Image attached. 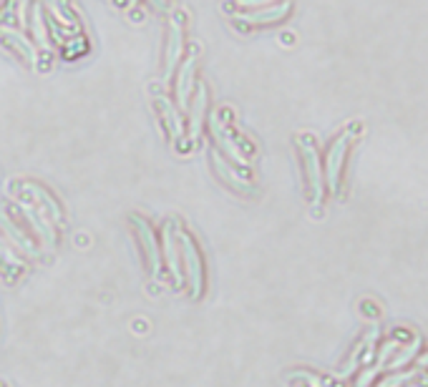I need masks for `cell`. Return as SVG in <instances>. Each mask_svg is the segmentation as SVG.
Wrapping results in <instances>:
<instances>
[{
	"instance_id": "cell-1",
	"label": "cell",
	"mask_w": 428,
	"mask_h": 387,
	"mask_svg": "<svg viewBox=\"0 0 428 387\" xmlns=\"http://www.w3.org/2000/svg\"><path fill=\"white\" fill-rule=\"evenodd\" d=\"M174 237L176 247H179V262H182V275L189 287V297L199 300L207 292V262H204V254H201L194 234L179 221H174Z\"/></svg>"
},
{
	"instance_id": "cell-2",
	"label": "cell",
	"mask_w": 428,
	"mask_h": 387,
	"mask_svg": "<svg viewBox=\"0 0 428 387\" xmlns=\"http://www.w3.org/2000/svg\"><path fill=\"white\" fill-rule=\"evenodd\" d=\"M129 224L134 229V237L138 242V249H141V259H144V267L149 269L151 279H162V249H159V239L154 226L149 224V219H144L141 214H131L129 217Z\"/></svg>"
},
{
	"instance_id": "cell-3",
	"label": "cell",
	"mask_w": 428,
	"mask_h": 387,
	"mask_svg": "<svg viewBox=\"0 0 428 387\" xmlns=\"http://www.w3.org/2000/svg\"><path fill=\"white\" fill-rule=\"evenodd\" d=\"M297 149L302 156V171H305V184H308V194L315 206H320L322 201V169H320V156H318V146L315 138L302 133L297 136Z\"/></svg>"
},
{
	"instance_id": "cell-4",
	"label": "cell",
	"mask_w": 428,
	"mask_h": 387,
	"mask_svg": "<svg viewBox=\"0 0 428 387\" xmlns=\"http://www.w3.org/2000/svg\"><path fill=\"white\" fill-rule=\"evenodd\" d=\"M184 53V13L174 10L166 23V45H164V78H171L176 63Z\"/></svg>"
},
{
	"instance_id": "cell-5",
	"label": "cell",
	"mask_w": 428,
	"mask_h": 387,
	"mask_svg": "<svg viewBox=\"0 0 428 387\" xmlns=\"http://www.w3.org/2000/svg\"><path fill=\"white\" fill-rule=\"evenodd\" d=\"M352 126L340 131V136L335 138L330 149H327V156H325V179L330 184V191H338L340 187V179H343V166H345V156H348V149L352 144Z\"/></svg>"
},
{
	"instance_id": "cell-6",
	"label": "cell",
	"mask_w": 428,
	"mask_h": 387,
	"mask_svg": "<svg viewBox=\"0 0 428 387\" xmlns=\"http://www.w3.org/2000/svg\"><path fill=\"white\" fill-rule=\"evenodd\" d=\"M174 221L176 219H166L162 224V239H159V249H162V262L166 267V272L174 279V287L182 289L184 287V275H182V262H179V247H176V237H174Z\"/></svg>"
},
{
	"instance_id": "cell-7",
	"label": "cell",
	"mask_w": 428,
	"mask_h": 387,
	"mask_svg": "<svg viewBox=\"0 0 428 387\" xmlns=\"http://www.w3.org/2000/svg\"><path fill=\"white\" fill-rule=\"evenodd\" d=\"M154 101H157L159 111H162V119H164V126H166V131H169L171 144H174L179 151H189V144L184 141L182 116H179V111L174 108V103H171L166 96H159V94L154 96Z\"/></svg>"
},
{
	"instance_id": "cell-8",
	"label": "cell",
	"mask_w": 428,
	"mask_h": 387,
	"mask_svg": "<svg viewBox=\"0 0 428 387\" xmlns=\"http://www.w3.org/2000/svg\"><path fill=\"white\" fill-rule=\"evenodd\" d=\"M212 166H214V171H217V176H220L222 182L232 189V191H237V194H250L252 191V182L247 179V174L232 169V166L222 159L220 151H212Z\"/></svg>"
},
{
	"instance_id": "cell-9",
	"label": "cell",
	"mask_w": 428,
	"mask_h": 387,
	"mask_svg": "<svg viewBox=\"0 0 428 387\" xmlns=\"http://www.w3.org/2000/svg\"><path fill=\"white\" fill-rule=\"evenodd\" d=\"M285 15H287V3H280V6H264L247 13H237L234 20L242 25H262V23H275V20L285 18Z\"/></svg>"
},
{
	"instance_id": "cell-10",
	"label": "cell",
	"mask_w": 428,
	"mask_h": 387,
	"mask_svg": "<svg viewBox=\"0 0 428 387\" xmlns=\"http://www.w3.org/2000/svg\"><path fill=\"white\" fill-rule=\"evenodd\" d=\"M194 66H197V48L189 50L187 61L179 68V81H176V101L179 108L189 106V96H192V83H194Z\"/></svg>"
},
{
	"instance_id": "cell-11",
	"label": "cell",
	"mask_w": 428,
	"mask_h": 387,
	"mask_svg": "<svg viewBox=\"0 0 428 387\" xmlns=\"http://www.w3.org/2000/svg\"><path fill=\"white\" fill-rule=\"evenodd\" d=\"M204 108H207V88H204V83H199L192 116H189V144H197V138H199L201 124H204Z\"/></svg>"
},
{
	"instance_id": "cell-12",
	"label": "cell",
	"mask_w": 428,
	"mask_h": 387,
	"mask_svg": "<svg viewBox=\"0 0 428 387\" xmlns=\"http://www.w3.org/2000/svg\"><path fill=\"white\" fill-rule=\"evenodd\" d=\"M25 272L23 262L13 254V249L6 244V239L0 237V277H6L8 282H13L15 277H20Z\"/></svg>"
},
{
	"instance_id": "cell-13",
	"label": "cell",
	"mask_w": 428,
	"mask_h": 387,
	"mask_svg": "<svg viewBox=\"0 0 428 387\" xmlns=\"http://www.w3.org/2000/svg\"><path fill=\"white\" fill-rule=\"evenodd\" d=\"M3 38H6V41L13 45V48L18 50L20 56H25V61L31 63V66L41 68V61H38V50H36V45H33L31 41H28V38L20 36L18 31H10V28H3Z\"/></svg>"
},
{
	"instance_id": "cell-14",
	"label": "cell",
	"mask_w": 428,
	"mask_h": 387,
	"mask_svg": "<svg viewBox=\"0 0 428 387\" xmlns=\"http://www.w3.org/2000/svg\"><path fill=\"white\" fill-rule=\"evenodd\" d=\"M33 33H36V41L48 50V36H45V25H43V6L33 8Z\"/></svg>"
},
{
	"instance_id": "cell-15",
	"label": "cell",
	"mask_w": 428,
	"mask_h": 387,
	"mask_svg": "<svg viewBox=\"0 0 428 387\" xmlns=\"http://www.w3.org/2000/svg\"><path fill=\"white\" fill-rule=\"evenodd\" d=\"M267 3H272V0H239V6H247V8H264Z\"/></svg>"
},
{
	"instance_id": "cell-16",
	"label": "cell",
	"mask_w": 428,
	"mask_h": 387,
	"mask_svg": "<svg viewBox=\"0 0 428 387\" xmlns=\"http://www.w3.org/2000/svg\"><path fill=\"white\" fill-rule=\"evenodd\" d=\"M151 6L157 8V10H164V6H166V3H164V0H151Z\"/></svg>"
},
{
	"instance_id": "cell-17",
	"label": "cell",
	"mask_w": 428,
	"mask_h": 387,
	"mask_svg": "<svg viewBox=\"0 0 428 387\" xmlns=\"http://www.w3.org/2000/svg\"><path fill=\"white\" fill-rule=\"evenodd\" d=\"M134 3H136V0H129V6H134Z\"/></svg>"
},
{
	"instance_id": "cell-18",
	"label": "cell",
	"mask_w": 428,
	"mask_h": 387,
	"mask_svg": "<svg viewBox=\"0 0 428 387\" xmlns=\"http://www.w3.org/2000/svg\"><path fill=\"white\" fill-rule=\"evenodd\" d=\"M0 387H6V385H0Z\"/></svg>"
}]
</instances>
